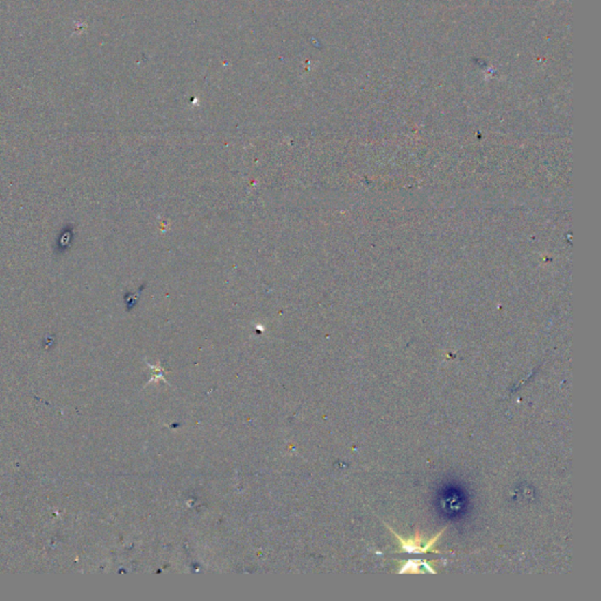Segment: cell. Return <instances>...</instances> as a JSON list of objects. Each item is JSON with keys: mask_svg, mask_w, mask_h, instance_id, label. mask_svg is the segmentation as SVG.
I'll use <instances>...</instances> for the list:
<instances>
[{"mask_svg": "<svg viewBox=\"0 0 601 601\" xmlns=\"http://www.w3.org/2000/svg\"><path fill=\"white\" fill-rule=\"evenodd\" d=\"M385 528H388L389 531L391 532V535L400 541V548L397 550V552L416 553V554L426 552L441 553L436 548L437 546L436 544H437L439 538L443 536L446 528H443L442 531L438 532L436 536L428 540L424 538L423 535H419L418 531L416 532L415 536L404 538V537L400 536L393 528H390L387 524H385Z\"/></svg>", "mask_w": 601, "mask_h": 601, "instance_id": "6da1fadb", "label": "cell"}, {"mask_svg": "<svg viewBox=\"0 0 601 601\" xmlns=\"http://www.w3.org/2000/svg\"><path fill=\"white\" fill-rule=\"evenodd\" d=\"M434 563H429V561H421V559H411V561H402L401 567L398 569V573L400 574H404V573H416V574H421V573H424L421 571V569H424V571H428L430 573H434L436 574V569H434Z\"/></svg>", "mask_w": 601, "mask_h": 601, "instance_id": "7a4b0ae2", "label": "cell"}]
</instances>
